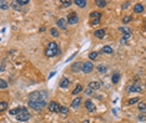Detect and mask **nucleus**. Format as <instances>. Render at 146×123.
<instances>
[{
	"instance_id": "f257e3e1",
	"label": "nucleus",
	"mask_w": 146,
	"mask_h": 123,
	"mask_svg": "<svg viewBox=\"0 0 146 123\" xmlns=\"http://www.w3.org/2000/svg\"><path fill=\"white\" fill-rule=\"evenodd\" d=\"M60 54V49H59V45L56 42H49L46 50H45V55L48 57H55Z\"/></svg>"
},
{
	"instance_id": "f03ea898",
	"label": "nucleus",
	"mask_w": 146,
	"mask_h": 123,
	"mask_svg": "<svg viewBox=\"0 0 146 123\" xmlns=\"http://www.w3.org/2000/svg\"><path fill=\"white\" fill-rule=\"evenodd\" d=\"M29 107L32 108L34 111H41L43 108H45L49 103H46V102L44 99H40V101H32V99H29Z\"/></svg>"
},
{
	"instance_id": "7ed1b4c3",
	"label": "nucleus",
	"mask_w": 146,
	"mask_h": 123,
	"mask_svg": "<svg viewBox=\"0 0 146 123\" xmlns=\"http://www.w3.org/2000/svg\"><path fill=\"white\" fill-rule=\"evenodd\" d=\"M29 118H30V114H29L28 109L24 107H20V112L16 116V119L20 122H26V121H29Z\"/></svg>"
},
{
	"instance_id": "20e7f679",
	"label": "nucleus",
	"mask_w": 146,
	"mask_h": 123,
	"mask_svg": "<svg viewBox=\"0 0 146 123\" xmlns=\"http://www.w3.org/2000/svg\"><path fill=\"white\" fill-rule=\"evenodd\" d=\"M67 24L69 25H76L78 23H79V15L76 14V13H70L69 15H67Z\"/></svg>"
},
{
	"instance_id": "39448f33",
	"label": "nucleus",
	"mask_w": 146,
	"mask_h": 123,
	"mask_svg": "<svg viewBox=\"0 0 146 123\" xmlns=\"http://www.w3.org/2000/svg\"><path fill=\"white\" fill-rule=\"evenodd\" d=\"M48 108H49V111L50 112H52V113H59V109H60V106L56 103L55 101H51V102H49V105H48Z\"/></svg>"
},
{
	"instance_id": "423d86ee",
	"label": "nucleus",
	"mask_w": 146,
	"mask_h": 123,
	"mask_svg": "<svg viewBox=\"0 0 146 123\" xmlns=\"http://www.w3.org/2000/svg\"><path fill=\"white\" fill-rule=\"evenodd\" d=\"M94 70V64L90 62V61H86L85 64H82V72L84 73H90Z\"/></svg>"
},
{
	"instance_id": "0eeeda50",
	"label": "nucleus",
	"mask_w": 146,
	"mask_h": 123,
	"mask_svg": "<svg viewBox=\"0 0 146 123\" xmlns=\"http://www.w3.org/2000/svg\"><path fill=\"white\" fill-rule=\"evenodd\" d=\"M30 99L32 101H40V99H44V95L41 92H31L30 93Z\"/></svg>"
},
{
	"instance_id": "6e6552de",
	"label": "nucleus",
	"mask_w": 146,
	"mask_h": 123,
	"mask_svg": "<svg viewBox=\"0 0 146 123\" xmlns=\"http://www.w3.org/2000/svg\"><path fill=\"white\" fill-rule=\"evenodd\" d=\"M126 91L129 92V93H132V92H140V91H141V86L137 85V83H135V85L129 86V87L126 88Z\"/></svg>"
},
{
	"instance_id": "1a4fd4ad",
	"label": "nucleus",
	"mask_w": 146,
	"mask_h": 123,
	"mask_svg": "<svg viewBox=\"0 0 146 123\" xmlns=\"http://www.w3.org/2000/svg\"><path fill=\"white\" fill-rule=\"evenodd\" d=\"M119 31H121V32H124V39H129L130 37V35H131V30L130 29H127V27H124V26H121V27H119Z\"/></svg>"
},
{
	"instance_id": "9d476101",
	"label": "nucleus",
	"mask_w": 146,
	"mask_h": 123,
	"mask_svg": "<svg viewBox=\"0 0 146 123\" xmlns=\"http://www.w3.org/2000/svg\"><path fill=\"white\" fill-rule=\"evenodd\" d=\"M85 108H86V109H87L89 112H94V111L96 109L95 105H94V103H93V102H91V101H89V99H87V101L85 102Z\"/></svg>"
},
{
	"instance_id": "9b49d317",
	"label": "nucleus",
	"mask_w": 146,
	"mask_h": 123,
	"mask_svg": "<svg viewBox=\"0 0 146 123\" xmlns=\"http://www.w3.org/2000/svg\"><path fill=\"white\" fill-rule=\"evenodd\" d=\"M56 24H58V26H59L60 29L66 30V27H67V20H66V19H59Z\"/></svg>"
},
{
	"instance_id": "f8f14e48",
	"label": "nucleus",
	"mask_w": 146,
	"mask_h": 123,
	"mask_svg": "<svg viewBox=\"0 0 146 123\" xmlns=\"http://www.w3.org/2000/svg\"><path fill=\"white\" fill-rule=\"evenodd\" d=\"M70 68H71L72 72H79L80 70H82V65H81L80 62H74V64L71 65Z\"/></svg>"
},
{
	"instance_id": "ddd939ff",
	"label": "nucleus",
	"mask_w": 146,
	"mask_h": 123,
	"mask_svg": "<svg viewBox=\"0 0 146 123\" xmlns=\"http://www.w3.org/2000/svg\"><path fill=\"white\" fill-rule=\"evenodd\" d=\"M89 88H91L93 91H96V90H99L100 88V83L99 82H96V81H93V82H90L89 83V86H87Z\"/></svg>"
},
{
	"instance_id": "4468645a",
	"label": "nucleus",
	"mask_w": 146,
	"mask_h": 123,
	"mask_svg": "<svg viewBox=\"0 0 146 123\" xmlns=\"http://www.w3.org/2000/svg\"><path fill=\"white\" fill-rule=\"evenodd\" d=\"M101 13H99V11H93L90 14V19L91 20H100L101 19Z\"/></svg>"
},
{
	"instance_id": "2eb2a0df",
	"label": "nucleus",
	"mask_w": 146,
	"mask_h": 123,
	"mask_svg": "<svg viewBox=\"0 0 146 123\" xmlns=\"http://www.w3.org/2000/svg\"><path fill=\"white\" fill-rule=\"evenodd\" d=\"M69 85H70V80L66 78V77H64V78L60 81V87H61V88H66V87H69Z\"/></svg>"
},
{
	"instance_id": "dca6fc26",
	"label": "nucleus",
	"mask_w": 146,
	"mask_h": 123,
	"mask_svg": "<svg viewBox=\"0 0 146 123\" xmlns=\"http://www.w3.org/2000/svg\"><path fill=\"white\" fill-rule=\"evenodd\" d=\"M80 103H81V98H80V97H76L74 101L71 102V107H72V108H78V107L80 106Z\"/></svg>"
},
{
	"instance_id": "f3484780",
	"label": "nucleus",
	"mask_w": 146,
	"mask_h": 123,
	"mask_svg": "<svg viewBox=\"0 0 146 123\" xmlns=\"http://www.w3.org/2000/svg\"><path fill=\"white\" fill-rule=\"evenodd\" d=\"M94 35H95L96 37H99V39H104V36H105V30H104V29H99V30H96V31L94 32Z\"/></svg>"
},
{
	"instance_id": "a211bd4d",
	"label": "nucleus",
	"mask_w": 146,
	"mask_h": 123,
	"mask_svg": "<svg viewBox=\"0 0 146 123\" xmlns=\"http://www.w3.org/2000/svg\"><path fill=\"white\" fill-rule=\"evenodd\" d=\"M142 11H144V6H142V4H136V5L134 6V13L140 14V13H142Z\"/></svg>"
},
{
	"instance_id": "6ab92c4d",
	"label": "nucleus",
	"mask_w": 146,
	"mask_h": 123,
	"mask_svg": "<svg viewBox=\"0 0 146 123\" xmlns=\"http://www.w3.org/2000/svg\"><path fill=\"white\" fill-rule=\"evenodd\" d=\"M95 5L99 6V8H105L107 5V3L105 1V0H95Z\"/></svg>"
},
{
	"instance_id": "aec40b11",
	"label": "nucleus",
	"mask_w": 146,
	"mask_h": 123,
	"mask_svg": "<svg viewBox=\"0 0 146 123\" xmlns=\"http://www.w3.org/2000/svg\"><path fill=\"white\" fill-rule=\"evenodd\" d=\"M10 6H11L14 10H20V4L17 3V0H14V1H11Z\"/></svg>"
},
{
	"instance_id": "412c9836",
	"label": "nucleus",
	"mask_w": 146,
	"mask_h": 123,
	"mask_svg": "<svg viewBox=\"0 0 146 123\" xmlns=\"http://www.w3.org/2000/svg\"><path fill=\"white\" fill-rule=\"evenodd\" d=\"M102 52H104V54H107V55H111L114 51H113V49H111L110 46H104V47H102Z\"/></svg>"
},
{
	"instance_id": "4be33fe9",
	"label": "nucleus",
	"mask_w": 146,
	"mask_h": 123,
	"mask_svg": "<svg viewBox=\"0 0 146 123\" xmlns=\"http://www.w3.org/2000/svg\"><path fill=\"white\" fill-rule=\"evenodd\" d=\"M96 68H97V72H100V73H105L107 71V68H106L105 65H97Z\"/></svg>"
},
{
	"instance_id": "5701e85b",
	"label": "nucleus",
	"mask_w": 146,
	"mask_h": 123,
	"mask_svg": "<svg viewBox=\"0 0 146 123\" xmlns=\"http://www.w3.org/2000/svg\"><path fill=\"white\" fill-rule=\"evenodd\" d=\"M78 6H80V8H85L86 6V1H85V0H75V1H74Z\"/></svg>"
},
{
	"instance_id": "b1692460",
	"label": "nucleus",
	"mask_w": 146,
	"mask_h": 123,
	"mask_svg": "<svg viewBox=\"0 0 146 123\" xmlns=\"http://www.w3.org/2000/svg\"><path fill=\"white\" fill-rule=\"evenodd\" d=\"M9 4L6 3V1H4V0H1V1H0V9L1 10H6V9H9Z\"/></svg>"
},
{
	"instance_id": "393cba45",
	"label": "nucleus",
	"mask_w": 146,
	"mask_h": 123,
	"mask_svg": "<svg viewBox=\"0 0 146 123\" xmlns=\"http://www.w3.org/2000/svg\"><path fill=\"white\" fill-rule=\"evenodd\" d=\"M82 91V86L79 83V85H76V87H75V90L72 91V95H78V93H80Z\"/></svg>"
},
{
	"instance_id": "a878e982",
	"label": "nucleus",
	"mask_w": 146,
	"mask_h": 123,
	"mask_svg": "<svg viewBox=\"0 0 146 123\" xmlns=\"http://www.w3.org/2000/svg\"><path fill=\"white\" fill-rule=\"evenodd\" d=\"M19 112H20V107H17V108L10 109V111H9V114H11V116H17V114H19Z\"/></svg>"
},
{
	"instance_id": "bb28decb",
	"label": "nucleus",
	"mask_w": 146,
	"mask_h": 123,
	"mask_svg": "<svg viewBox=\"0 0 146 123\" xmlns=\"http://www.w3.org/2000/svg\"><path fill=\"white\" fill-rule=\"evenodd\" d=\"M111 80H113V83H119V81H120V75H119V73H114Z\"/></svg>"
},
{
	"instance_id": "cd10ccee",
	"label": "nucleus",
	"mask_w": 146,
	"mask_h": 123,
	"mask_svg": "<svg viewBox=\"0 0 146 123\" xmlns=\"http://www.w3.org/2000/svg\"><path fill=\"white\" fill-rule=\"evenodd\" d=\"M131 20H132V17H131L130 15H126V16L122 17V23H124V24H129Z\"/></svg>"
},
{
	"instance_id": "c85d7f7f",
	"label": "nucleus",
	"mask_w": 146,
	"mask_h": 123,
	"mask_svg": "<svg viewBox=\"0 0 146 123\" xmlns=\"http://www.w3.org/2000/svg\"><path fill=\"white\" fill-rule=\"evenodd\" d=\"M6 108H8V103H6L5 101H3L1 103H0V112H4Z\"/></svg>"
},
{
	"instance_id": "c756f323",
	"label": "nucleus",
	"mask_w": 146,
	"mask_h": 123,
	"mask_svg": "<svg viewBox=\"0 0 146 123\" xmlns=\"http://www.w3.org/2000/svg\"><path fill=\"white\" fill-rule=\"evenodd\" d=\"M89 57H90L91 60H96V58L99 57V52H96V51H93V52H90Z\"/></svg>"
},
{
	"instance_id": "7c9ffc66",
	"label": "nucleus",
	"mask_w": 146,
	"mask_h": 123,
	"mask_svg": "<svg viewBox=\"0 0 146 123\" xmlns=\"http://www.w3.org/2000/svg\"><path fill=\"white\" fill-rule=\"evenodd\" d=\"M67 112H69L67 107H65V106H60V109H59V113H61V114H67Z\"/></svg>"
},
{
	"instance_id": "2f4dec72",
	"label": "nucleus",
	"mask_w": 146,
	"mask_h": 123,
	"mask_svg": "<svg viewBox=\"0 0 146 123\" xmlns=\"http://www.w3.org/2000/svg\"><path fill=\"white\" fill-rule=\"evenodd\" d=\"M139 111L146 112V103H144V102H140V103H139Z\"/></svg>"
},
{
	"instance_id": "473e14b6",
	"label": "nucleus",
	"mask_w": 146,
	"mask_h": 123,
	"mask_svg": "<svg viewBox=\"0 0 146 123\" xmlns=\"http://www.w3.org/2000/svg\"><path fill=\"white\" fill-rule=\"evenodd\" d=\"M60 3H61V5H63L64 8H67V6H70V5H71V3H72V1H70V0H69V1H67V0H61Z\"/></svg>"
},
{
	"instance_id": "72a5a7b5",
	"label": "nucleus",
	"mask_w": 146,
	"mask_h": 123,
	"mask_svg": "<svg viewBox=\"0 0 146 123\" xmlns=\"http://www.w3.org/2000/svg\"><path fill=\"white\" fill-rule=\"evenodd\" d=\"M0 87H1L3 90H5L8 87V82L5 80H0Z\"/></svg>"
},
{
	"instance_id": "f704fd0d",
	"label": "nucleus",
	"mask_w": 146,
	"mask_h": 123,
	"mask_svg": "<svg viewBox=\"0 0 146 123\" xmlns=\"http://www.w3.org/2000/svg\"><path fill=\"white\" fill-rule=\"evenodd\" d=\"M50 32H51V35H52L54 37H58V36H59V32H58V30H56L55 27H52V29L50 30Z\"/></svg>"
},
{
	"instance_id": "c9c22d12",
	"label": "nucleus",
	"mask_w": 146,
	"mask_h": 123,
	"mask_svg": "<svg viewBox=\"0 0 146 123\" xmlns=\"http://www.w3.org/2000/svg\"><path fill=\"white\" fill-rule=\"evenodd\" d=\"M135 103H139V98H137V97L129 99V105H135Z\"/></svg>"
},
{
	"instance_id": "e433bc0d",
	"label": "nucleus",
	"mask_w": 146,
	"mask_h": 123,
	"mask_svg": "<svg viewBox=\"0 0 146 123\" xmlns=\"http://www.w3.org/2000/svg\"><path fill=\"white\" fill-rule=\"evenodd\" d=\"M137 121H140V122L146 121V114H139V116H137Z\"/></svg>"
},
{
	"instance_id": "4c0bfd02",
	"label": "nucleus",
	"mask_w": 146,
	"mask_h": 123,
	"mask_svg": "<svg viewBox=\"0 0 146 123\" xmlns=\"http://www.w3.org/2000/svg\"><path fill=\"white\" fill-rule=\"evenodd\" d=\"M17 3L20 4V6L21 5H29V0H17Z\"/></svg>"
},
{
	"instance_id": "58836bf2",
	"label": "nucleus",
	"mask_w": 146,
	"mask_h": 123,
	"mask_svg": "<svg viewBox=\"0 0 146 123\" xmlns=\"http://www.w3.org/2000/svg\"><path fill=\"white\" fill-rule=\"evenodd\" d=\"M84 92H85V95H86V96H91V95H93V90H91V88H89V87H87V88H86Z\"/></svg>"
},
{
	"instance_id": "ea45409f",
	"label": "nucleus",
	"mask_w": 146,
	"mask_h": 123,
	"mask_svg": "<svg viewBox=\"0 0 146 123\" xmlns=\"http://www.w3.org/2000/svg\"><path fill=\"white\" fill-rule=\"evenodd\" d=\"M99 23H100V20H91V21H90V25L95 26V25H97Z\"/></svg>"
},
{
	"instance_id": "a19ab883",
	"label": "nucleus",
	"mask_w": 146,
	"mask_h": 123,
	"mask_svg": "<svg viewBox=\"0 0 146 123\" xmlns=\"http://www.w3.org/2000/svg\"><path fill=\"white\" fill-rule=\"evenodd\" d=\"M129 5H130V3H129V1L124 3V4H122V9H127V8H129Z\"/></svg>"
},
{
	"instance_id": "79ce46f5",
	"label": "nucleus",
	"mask_w": 146,
	"mask_h": 123,
	"mask_svg": "<svg viewBox=\"0 0 146 123\" xmlns=\"http://www.w3.org/2000/svg\"><path fill=\"white\" fill-rule=\"evenodd\" d=\"M0 70H1V71H4V70H5V65H4V62L1 64V68H0Z\"/></svg>"
},
{
	"instance_id": "37998d69",
	"label": "nucleus",
	"mask_w": 146,
	"mask_h": 123,
	"mask_svg": "<svg viewBox=\"0 0 146 123\" xmlns=\"http://www.w3.org/2000/svg\"><path fill=\"white\" fill-rule=\"evenodd\" d=\"M121 44H122V45L126 44V39H122V40H121Z\"/></svg>"
},
{
	"instance_id": "c03bdc74",
	"label": "nucleus",
	"mask_w": 146,
	"mask_h": 123,
	"mask_svg": "<svg viewBox=\"0 0 146 123\" xmlns=\"http://www.w3.org/2000/svg\"><path fill=\"white\" fill-rule=\"evenodd\" d=\"M82 123H90V122H89V121H87V119H86V121H84V122H82Z\"/></svg>"
}]
</instances>
